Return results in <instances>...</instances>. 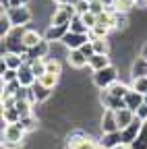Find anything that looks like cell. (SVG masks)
Returning <instances> with one entry per match:
<instances>
[{"mask_svg":"<svg viewBox=\"0 0 147 149\" xmlns=\"http://www.w3.org/2000/svg\"><path fill=\"white\" fill-rule=\"evenodd\" d=\"M25 128L21 126V122H8L4 124V130H2V139H4V147L6 149H17L23 145V139H25Z\"/></svg>","mask_w":147,"mask_h":149,"instance_id":"cell-1","label":"cell"},{"mask_svg":"<svg viewBox=\"0 0 147 149\" xmlns=\"http://www.w3.org/2000/svg\"><path fill=\"white\" fill-rule=\"evenodd\" d=\"M91 81H93V85L98 89H108V87H112L118 81V68L114 64H110V66H106L102 70H95L91 74Z\"/></svg>","mask_w":147,"mask_h":149,"instance_id":"cell-2","label":"cell"},{"mask_svg":"<svg viewBox=\"0 0 147 149\" xmlns=\"http://www.w3.org/2000/svg\"><path fill=\"white\" fill-rule=\"evenodd\" d=\"M4 13H6V17L10 19L13 27H25V25H29V23H31V19H33V13H31V8H29L27 4H23V6H10V8H4Z\"/></svg>","mask_w":147,"mask_h":149,"instance_id":"cell-3","label":"cell"},{"mask_svg":"<svg viewBox=\"0 0 147 149\" xmlns=\"http://www.w3.org/2000/svg\"><path fill=\"white\" fill-rule=\"evenodd\" d=\"M23 31L25 27H15L4 37V52H17V54H27V46L23 44Z\"/></svg>","mask_w":147,"mask_h":149,"instance_id":"cell-4","label":"cell"},{"mask_svg":"<svg viewBox=\"0 0 147 149\" xmlns=\"http://www.w3.org/2000/svg\"><path fill=\"white\" fill-rule=\"evenodd\" d=\"M77 17V10L72 4H60L54 8L50 17V25H70V21Z\"/></svg>","mask_w":147,"mask_h":149,"instance_id":"cell-5","label":"cell"},{"mask_svg":"<svg viewBox=\"0 0 147 149\" xmlns=\"http://www.w3.org/2000/svg\"><path fill=\"white\" fill-rule=\"evenodd\" d=\"M87 42H91L89 33H72V31H68L62 40H60V44H62L66 50H81Z\"/></svg>","mask_w":147,"mask_h":149,"instance_id":"cell-6","label":"cell"},{"mask_svg":"<svg viewBox=\"0 0 147 149\" xmlns=\"http://www.w3.org/2000/svg\"><path fill=\"white\" fill-rule=\"evenodd\" d=\"M50 44H52V42H48L46 37H44V40H42L38 46L29 48L27 54H25L27 62H33V60H46V58H48V54H50Z\"/></svg>","mask_w":147,"mask_h":149,"instance_id":"cell-7","label":"cell"},{"mask_svg":"<svg viewBox=\"0 0 147 149\" xmlns=\"http://www.w3.org/2000/svg\"><path fill=\"white\" fill-rule=\"evenodd\" d=\"M100 102H102V106H104L106 110H114V112H118V110L126 108V104H124V97H116V95H112V93H110L108 89H102Z\"/></svg>","mask_w":147,"mask_h":149,"instance_id":"cell-8","label":"cell"},{"mask_svg":"<svg viewBox=\"0 0 147 149\" xmlns=\"http://www.w3.org/2000/svg\"><path fill=\"white\" fill-rule=\"evenodd\" d=\"M100 128H102V133H118V130H120L118 120H116V112H114V110H106V108H104Z\"/></svg>","mask_w":147,"mask_h":149,"instance_id":"cell-9","label":"cell"},{"mask_svg":"<svg viewBox=\"0 0 147 149\" xmlns=\"http://www.w3.org/2000/svg\"><path fill=\"white\" fill-rule=\"evenodd\" d=\"M141 128H143V120H139V118H135L131 124H128L126 128H122L120 130V137H122V143H126V145H131L137 137H139V133H141Z\"/></svg>","mask_w":147,"mask_h":149,"instance_id":"cell-10","label":"cell"},{"mask_svg":"<svg viewBox=\"0 0 147 149\" xmlns=\"http://www.w3.org/2000/svg\"><path fill=\"white\" fill-rule=\"evenodd\" d=\"M17 81H19L23 87H33L35 83H38V77H35V72H33L29 62H25L19 70H17Z\"/></svg>","mask_w":147,"mask_h":149,"instance_id":"cell-11","label":"cell"},{"mask_svg":"<svg viewBox=\"0 0 147 149\" xmlns=\"http://www.w3.org/2000/svg\"><path fill=\"white\" fill-rule=\"evenodd\" d=\"M66 62H68V66L77 68V70L89 66V58H87V56H85L81 50H68V54H66Z\"/></svg>","mask_w":147,"mask_h":149,"instance_id":"cell-12","label":"cell"},{"mask_svg":"<svg viewBox=\"0 0 147 149\" xmlns=\"http://www.w3.org/2000/svg\"><path fill=\"white\" fill-rule=\"evenodd\" d=\"M52 93H54V89L44 87L42 83H35V85L31 87V102H33V104H44V102H48V100L52 97Z\"/></svg>","mask_w":147,"mask_h":149,"instance_id":"cell-13","label":"cell"},{"mask_svg":"<svg viewBox=\"0 0 147 149\" xmlns=\"http://www.w3.org/2000/svg\"><path fill=\"white\" fill-rule=\"evenodd\" d=\"M2 62H4L8 68H13V70H19V68L27 62V58H25V54H17V52H2Z\"/></svg>","mask_w":147,"mask_h":149,"instance_id":"cell-14","label":"cell"},{"mask_svg":"<svg viewBox=\"0 0 147 149\" xmlns=\"http://www.w3.org/2000/svg\"><path fill=\"white\" fill-rule=\"evenodd\" d=\"M68 31H70V27H68V25H48V29H46L44 37H46L48 42H60Z\"/></svg>","mask_w":147,"mask_h":149,"instance_id":"cell-15","label":"cell"},{"mask_svg":"<svg viewBox=\"0 0 147 149\" xmlns=\"http://www.w3.org/2000/svg\"><path fill=\"white\" fill-rule=\"evenodd\" d=\"M143 102H145V95H143V93H139V91H135V89H131V91H128L126 95H124V104H126V108H128V110H133V112H137V108H139Z\"/></svg>","mask_w":147,"mask_h":149,"instance_id":"cell-16","label":"cell"},{"mask_svg":"<svg viewBox=\"0 0 147 149\" xmlns=\"http://www.w3.org/2000/svg\"><path fill=\"white\" fill-rule=\"evenodd\" d=\"M131 77L137 79V77H147V60L143 56H137L131 64Z\"/></svg>","mask_w":147,"mask_h":149,"instance_id":"cell-17","label":"cell"},{"mask_svg":"<svg viewBox=\"0 0 147 149\" xmlns=\"http://www.w3.org/2000/svg\"><path fill=\"white\" fill-rule=\"evenodd\" d=\"M112 62H110V56L108 54H93L89 58V68L91 70H102V68H106V66H110Z\"/></svg>","mask_w":147,"mask_h":149,"instance_id":"cell-18","label":"cell"},{"mask_svg":"<svg viewBox=\"0 0 147 149\" xmlns=\"http://www.w3.org/2000/svg\"><path fill=\"white\" fill-rule=\"evenodd\" d=\"M135 118H137V114H135L133 110H128V108H122V110H118V112H116V120H118L120 130H122V128H126V126L131 124Z\"/></svg>","mask_w":147,"mask_h":149,"instance_id":"cell-19","label":"cell"},{"mask_svg":"<svg viewBox=\"0 0 147 149\" xmlns=\"http://www.w3.org/2000/svg\"><path fill=\"white\" fill-rule=\"evenodd\" d=\"M120 143H122L120 130H118V133H102V141H100L102 147H106V149H114V147L120 145Z\"/></svg>","mask_w":147,"mask_h":149,"instance_id":"cell-20","label":"cell"},{"mask_svg":"<svg viewBox=\"0 0 147 149\" xmlns=\"http://www.w3.org/2000/svg\"><path fill=\"white\" fill-rule=\"evenodd\" d=\"M42 40H44V37H42L38 31H33V29H25V31H23V44L27 46V50L33 48V46H38Z\"/></svg>","mask_w":147,"mask_h":149,"instance_id":"cell-21","label":"cell"},{"mask_svg":"<svg viewBox=\"0 0 147 149\" xmlns=\"http://www.w3.org/2000/svg\"><path fill=\"white\" fill-rule=\"evenodd\" d=\"M58 81H60V74H56V72H44L42 77L38 79V83H42L44 87H50V89L56 87Z\"/></svg>","mask_w":147,"mask_h":149,"instance_id":"cell-22","label":"cell"},{"mask_svg":"<svg viewBox=\"0 0 147 149\" xmlns=\"http://www.w3.org/2000/svg\"><path fill=\"white\" fill-rule=\"evenodd\" d=\"M108 91L112 93V95H116V97H124L128 91H131V85H126V83H122V81H116L112 87H108Z\"/></svg>","mask_w":147,"mask_h":149,"instance_id":"cell-23","label":"cell"},{"mask_svg":"<svg viewBox=\"0 0 147 149\" xmlns=\"http://www.w3.org/2000/svg\"><path fill=\"white\" fill-rule=\"evenodd\" d=\"M133 149H147V122H143V128H141V133L139 137L131 143Z\"/></svg>","mask_w":147,"mask_h":149,"instance_id":"cell-24","label":"cell"},{"mask_svg":"<svg viewBox=\"0 0 147 149\" xmlns=\"http://www.w3.org/2000/svg\"><path fill=\"white\" fill-rule=\"evenodd\" d=\"M128 23L126 19V13H118V10H112V29H124Z\"/></svg>","mask_w":147,"mask_h":149,"instance_id":"cell-25","label":"cell"},{"mask_svg":"<svg viewBox=\"0 0 147 149\" xmlns=\"http://www.w3.org/2000/svg\"><path fill=\"white\" fill-rule=\"evenodd\" d=\"M13 29H15V27H13V23H10V19H8L6 13L2 10V15H0V37L4 40V37H6Z\"/></svg>","mask_w":147,"mask_h":149,"instance_id":"cell-26","label":"cell"},{"mask_svg":"<svg viewBox=\"0 0 147 149\" xmlns=\"http://www.w3.org/2000/svg\"><path fill=\"white\" fill-rule=\"evenodd\" d=\"M93 44L95 54H108L110 52V44H108V37H98V40H91Z\"/></svg>","mask_w":147,"mask_h":149,"instance_id":"cell-27","label":"cell"},{"mask_svg":"<svg viewBox=\"0 0 147 149\" xmlns=\"http://www.w3.org/2000/svg\"><path fill=\"white\" fill-rule=\"evenodd\" d=\"M68 27H70V31H72V33H89V27L83 23V19H81L79 15L70 21V25H68Z\"/></svg>","mask_w":147,"mask_h":149,"instance_id":"cell-28","label":"cell"},{"mask_svg":"<svg viewBox=\"0 0 147 149\" xmlns=\"http://www.w3.org/2000/svg\"><path fill=\"white\" fill-rule=\"evenodd\" d=\"M19 122H21V126L25 128V133H31V130H35V128H38V118H35V114L23 116Z\"/></svg>","mask_w":147,"mask_h":149,"instance_id":"cell-29","label":"cell"},{"mask_svg":"<svg viewBox=\"0 0 147 149\" xmlns=\"http://www.w3.org/2000/svg\"><path fill=\"white\" fill-rule=\"evenodd\" d=\"M108 33H110V27H108V25L98 23L93 29L89 31V37H91V40H98V37H108Z\"/></svg>","mask_w":147,"mask_h":149,"instance_id":"cell-30","label":"cell"},{"mask_svg":"<svg viewBox=\"0 0 147 149\" xmlns=\"http://www.w3.org/2000/svg\"><path fill=\"white\" fill-rule=\"evenodd\" d=\"M131 89H135V91H139V93H147V77H137V79H133L131 81Z\"/></svg>","mask_w":147,"mask_h":149,"instance_id":"cell-31","label":"cell"},{"mask_svg":"<svg viewBox=\"0 0 147 149\" xmlns=\"http://www.w3.org/2000/svg\"><path fill=\"white\" fill-rule=\"evenodd\" d=\"M46 72H56V74H62V66L56 58H46Z\"/></svg>","mask_w":147,"mask_h":149,"instance_id":"cell-32","label":"cell"},{"mask_svg":"<svg viewBox=\"0 0 147 149\" xmlns=\"http://www.w3.org/2000/svg\"><path fill=\"white\" fill-rule=\"evenodd\" d=\"M81 19H83V23L89 27V31H91V29H93V27L98 25V15H93L91 10H89V13H85V15H81Z\"/></svg>","mask_w":147,"mask_h":149,"instance_id":"cell-33","label":"cell"},{"mask_svg":"<svg viewBox=\"0 0 147 149\" xmlns=\"http://www.w3.org/2000/svg\"><path fill=\"white\" fill-rule=\"evenodd\" d=\"M29 64H31V68H33V72H35V77H38V79L46 72V60H33Z\"/></svg>","mask_w":147,"mask_h":149,"instance_id":"cell-34","label":"cell"},{"mask_svg":"<svg viewBox=\"0 0 147 149\" xmlns=\"http://www.w3.org/2000/svg\"><path fill=\"white\" fill-rule=\"evenodd\" d=\"M98 145H100V143H98L93 137H87V139H85V141H81L75 149H98Z\"/></svg>","mask_w":147,"mask_h":149,"instance_id":"cell-35","label":"cell"},{"mask_svg":"<svg viewBox=\"0 0 147 149\" xmlns=\"http://www.w3.org/2000/svg\"><path fill=\"white\" fill-rule=\"evenodd\" d=\"M75 10H77V15L81 17V15H85V13H89V10H91V4L87 2V0H79V2L75 4Z\"/></svg>","mask_w":147,"mask_h":149,"instance_id":"cell-36","label":"cell"},{"mask_svg":"<svg viewBox=\"0 0 147 149\" xmlns=\"http://www.w3.org/2000/svg\"><path fill=\"white\" fill-rule=\"evenodd\" d=\"M15 81H17V70L8 68V70L2 74V85H6V83H15Z\"/></svg>","mask_w":147,"mask_h":149,"instance_id":"cell-37","label":"cell"},{"mask_svg":"<svg viewBox=\"0 0 147 149\" xmlns=\"http://www.w3.org/2000/svg\"><path fill=\"white\" fill-rule=\"evenodd\" d=\"M135 114H137V118H139V120L147 122V104H145V102H143V104L137 108V112H135Z\"/></svg>","mask_w":147,"mask_h":149,"instance_id":"cell-38","label":"cell"},{"mask_svg":"<svg viewBox=\"0 0 147 149\" xmlns=\"http://www.w3.org/2000/svg\"><path fill=\"white\" fill-rule=\"evenodd\" d=\"M81 52H83V54L87 56V58H91V56L95 54V50H93V44H91V42H87V44H85V46L81 48Z\"/></svg>","mask_w":147,"mask_h":149,"instance_id":"cell-39","label":"cell"},{"mask_svg":"<svg viewBox=\"0 0 147 149\" xmlns=\"http://www.w3.org/2000/svg\"><path fill=\"white\" fill-rule=\"evenodd\" d=\"M102 2L106 4V8H108V10H112V8H114V4H116V0H102Z\"/></svg>","mask_w":147,"mask_h":149,"instance_id":"cell-40","label":"cell"},{"mask_svg":"<svg viewBox=\"0 0 147 149\" xmlns=\"http://www.w3.org/2000/svg\"><path fill=\"white\" fill-rule=\"evenodd\" d=\"M139 56H143V58L147 60V42L143 44V48H141V54H139Z\"/></svg>","mask_w":147,"mask_h":149,"instance_id":"cell-41","label":"cell"},{"mask_svg":"<svg viewBox=\"0 0 147 149\" xmlns=\"http://www.w3.org/2000/svg\"><path fill=\"white\" fill-rule=\"evenodd\" d=\"M114 149H133L131 145H126V143H120V145H116Z\"/></svg>","mask_w":147,"mask_h":149,"instance_id":"cell-42","label":"cell"},{"mask_svg":"<svg viewBox=\"0 0 147 149\" xmlns=\"http://www.w3.org/2000/svg\"><path fill=\"white\" fill-rule=\"evenodd\" d=\"M52 2L56 4V6H60V4H68V0H52Z\"/></svg>","mask_w":147,"mask_h":149,"instance_id":"cell-43","label":"cell"},{"mask_svg":"<svg viewBox=\"0 0 147 149\" xmlns=\"http://www.w3.org/2000/svg\"><path fill=\"white\" fill-rule=\"evenodd\" d=\"M0 4H2V8H8V4H10V0H0Z\"/></svg>","mask_w":147,"mask_h":149,"instance_id":"cell-44","label":"cell"},{"mask_svg":"<svg viewBox=\"0 0 147 149\" xmlns=\"http://www.w3.org/2000/svg\"><path fill=\"white\" fill-rule=\"evenodd\" d=\"M77 2H79V0H68V4H72V6H75Z\"/></svg>","mask_w":147,"mask_h":149,"instance_id":"cell-45","label":"cell"},{"mask_svg":"<svg viewBox=\"0 0 147 149\" xmlns=\"http://www.w3.org/2000/svg\"><path fill=\"white\" fill-rule=\"evenodd\" d=\"M87 2H89V4H93V2H100V0H87Z\"/></svg>","mask_w":147,"mask_h":149,"instance_id":"cell-46","label":"cell"},{"mask_svg":"<svg viewBox=\"0 0 147 149\" xmlns=\"http://www.w3.org/2000/svg\"><path fill=\"white\" fill-rule=\"evenodd\" d=\"M98 149H106V147H102V145H98Z\"/></svg>","mask_w":147,"mask_h":149,"instance_id":"cell-47","label":"cell"},{"mask_svg":"<svg viewBox=\"0 0 147 149\" xmlns=\"http://www.w3.org/2000/svg\"><path fill=\"white\" fill-rule=\"evenodd\" d=\"M143 2H145V6H147V0H143Z\"/></svg>","mask_w":147,"mask_h":149,"instance_id":"cell-48","label":"cell"},{"mask_svg":"<svg viewBox=\"0 0 147 149\" xmlns=\"http://www.w3.org/2000/svg\"><path fill=\"white\" fill-rule=\"evenodd\" d=\"M145 104H147V95H145Z\"/></svg>","mask_w":147,"mask_h":149,"instance_id":"cell-49","label":"cell"},{"mask_svg":"<svg viewBox=\"0 0 147 149\" xmlns=\"http://www.w3.org/2000/svg\"><path fill=\"white\" fill-rule=\"evenodd\" d=\"M145 95H147V93H145Z\"/></svg>","mask_w":147,"mask_h":149,"instance_id":"cell-50","label":"cell"}]
</instances>
